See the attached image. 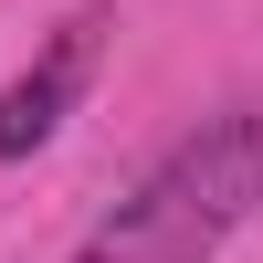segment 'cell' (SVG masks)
<instances>
[{
  "label": "cell",
  "mask_w": 263,
  "mask_h": 263,
  "mask_svg": "<svg viewBox=\"0 0 263 263\" xmlns=\"http://www.w3.org/2000/svg\"><path fill=\"white\" fill-rule=\"evenodd\" d=\"M253 200H263V116H211L84 232L74 263H200Z\"/></svg>",
  "instance_id": "obj_1"
},
{
  "label": "cell",
  "mask_w": 263,
  "mask_h": 263,
  "mask_svg": "<svg viewBox=\"0 0 263 263\" xmlns=\"http://www.w3.org/2000/svg\"><path fill=\"white\" fill-rule=\"evenodd\" d=\"M95 32H105V11H84V21H63L53 32V53L32 63V74L0 95V158H32L42 137L63 126V105H74V84H84V63H95Z\"/></svg>",
  "instance_id": "obj_2"
}]
</instances>
